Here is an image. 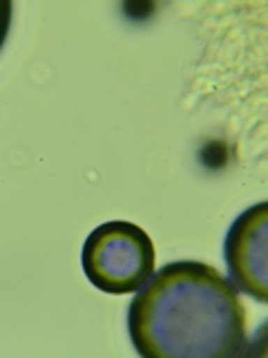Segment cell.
Instances as JSON below:
<instances>
[{
    "mask_svg": "<svg viewBox=\"0 0 268 358\" xmlns=\"http://www.w3.org/2000/svg\"><path fill=\"white\" fill-rule=\"evenodd\" d=\"M188 309L172 264L134 298L130 334L145 356H228L244 343L246 313L230 285L208 264L193 262Z\"/></svg>",
    "mask_w": 268,
    "mask_h": 358,
    "instance_id": "obj_1",
    "label": "cell"
},
{
    "mask_svg": "<svg viewBox=\"0 0 268 358\" xmlns=\"http://www.w3.org/2000/svg\"><path fill=\"white\" fill-rule=\"evenodd\" d=\"M154 244L137 224L107 222L83 244V268L94 287L107 294L137 291L154 268Z\"/></svg>",
    "mask_w": 268,
    "mask_h": 358,
    "instance_id": "obj_2",
    "label": "cell"
},
{
    "mask_svg": "<svg viewBox=\"0 0 268 358\" xmlns=\"http://www.w3.org/2000/svg\"><path fill=\"white\" fill-rule=\"evenodd\" d=\"M264 233H266V204L248 208L232 224L226 238L228 268L246 294L266 300V262H264Z\"/></svg>",
    "mask_w": 268,
    "mask_h": 358,
    "instance_id": "obj_3",
    "label": "cell"
}]
</instances>
